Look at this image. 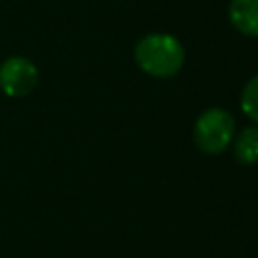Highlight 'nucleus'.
I'll list each match as a JSON object with an SVG mask.
<instances>
[{
    "label": "nucleus",
    "mask_w": 258,
    "mask_h": 258,
    "mask_svg": "<svg viewBox=\"0 0 258 258\" xmlns=\"http://www.w3.org/2000/svg\"><path fill=\"white\" fill-rule=\"evenodd\" d=\"M137 67L155 79H169L179 73L185 60V50L181 42L165 32L145 34L137 40L133 50Z\"/></svg>",
    "instance_id": "1"
},
{
    "label": "nucleus",
    "mask_w": 258,
    "mask_h": 258,
    "mask_svg": "<svg viewBox=\"0 0 258 258\" xmlns=\"http://www.w3.org/2000/svg\"><path fill=\"white\" fill-rule=\"evenodd\" d=\"M236 135V121L234 117L220 107L206 109L194 125V143L206 155L222 153Z\"/></svg>",
    "instance_id": "2"
},
{
    "label": "nucleus",
    "mask_w": 258,
    "mask_h": 258,
    "mask_svg": "<svg viewBox=\"0 0 258 258\" xmlns=\"http://www.w3.org/2000/svg\"><path fill=\"white\" fill-rule=\"evenodd\" d=\"M38 85V69L36 64L20 54L8 56L0 64V91L6 97H26Z\"/></svg>",
    "instance_id": "3"
},
{
    "label": "nucleus",
    "mask_w": 258,
    "mask_h": 258,
    "mask_svg": "<svg viewBox=\"0 0 258 258\" xmlns=\"http://www.w3.org/2000/svg\"><path fill=\"white\" fill-rule=\"evenodd\" d=\"M228 18L244 36H258V0H230Z\"/></svg>",
    "instance_id": "4"
},
{
    "label": "nucleus",
    "mask_w": 258,
    "mask_h": 258,
    "mask_svg": "<svg viewBox=\"0 0 258 258\" xmlns=\"http://www.w3.org/2000/svg\"><path fill=\"white\" fill-rule=\"evenodd\" d=\"M234 157L242 165L258 163V123L234 135Z\"/></svg>",
    "instance_id": "5"
},
{
    "label": "nucleus",
    "mask_w": 258,
    "mask_h": 258,
    "mask_svg": "<svg viewBox=\"0 0 258 258\" xmlns=\"http://www.w3.org/2000/svg\"><path fill=\"white\" fill-rule=\"evenodd\" d=\"M240 107H242V113L250 121L258 123V75L252 77L244 85L242 95H240Z\"/></svg>",
    "instance_id": "6"
}]
</instances>
